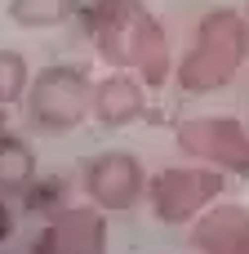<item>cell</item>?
I'll return each instance as SVG.
<instances>
[{
  "mask_svg": "<svg viewBox=\"0 0 249 254\" xmlns=\"http://www.w3.org/2000/svg\"><path fill=\"white\" fill-rule=\"evenodd\" d=\"M22 210L27 214H58V210H67V183L62 179H31L27 183V192H22Z\"/></svg>",
  "mask_w": 249,
  "mask_h": 254,
  "instance_id": "cell-13",
  "label": "cell"
},
{
  "mask_svg": "<svg viewBox=\"0 0 249 254\" xmlns=\"http://www.w3.org/2000/svg\"><path fill=\"white\" fill-rule=\"evenodd\" d=\"M9 237H13V205L0 196V246H4Z\"/></svg>",
  "mask_w": 249,
  "mask_h": 254,
  "instance_id": "cell-14",
  "label": "cell"
},
{
  "mask_svg": "<svg viewBox=\"0 0 249 254\" xmlns=\"http://www.w3.org/2000/svg\"><path fill=\"white\" fill-rule=\"evenodd\" d=\"M4 112H9V107H0V134H4V121H9V116H4Z\"/></svg>",
  "mask_w": 249,
  "mask_h": 254,
  "instance_id": "cell-15",
  "label": "cell"
},
{
  "mask_svg": "<svg viewBox=\"0 0 249 254\" xmlns=\"http://www.w3.org/2000/svg\"><path fill=\"white\" fill-rule=\"evenodd\" d=\"M245 18H249V0H245Z\"/></svg>",
  "mask_w": 249,
  "mask_h": 254,
  "instance_id": "cell-16",
  "label": "cell"
},
{
  "mask_svg": "<svg viewBox=\"0 0 249 254\" xmlns=\"http://www.w3.org/2000/svg\"><path fill=\"white\" fill-rule=\"evenodd\" d=\"M89 103H94V80L85 67L76 63H53L45 71L31 76L27 85V121L40 129V134H71L85 125L89 116Z\"/></svg>",
  "mask_w": 249,
  "mask_h": 254,
  "instance_id": "cell-3",
  "label": "cell"
},
{
  "mask_svg": "<svg viewBox=\"0 0 249 254\" xmlns=\"http://www.w3.org/2000/svg\"><path fill=\"white\" fill-rule=\"evenodd\" d=\"M36 179V152L18 134H0V196H22L27 183Z\"/></svg>",
  "mask_w": 249,
  "mask_h": 254,
  "instance_id": "cell-10",
  "label": "cell"
},
{
  "mask_svg": "<svg viewBox=\"0 0 249 254\" xmlns=\"http://www.w3.org/2000/svg\"><path fill=\"white\" fill-rule=\"evenodd\" d=\"M31 254H107V214L98 205H67L40 223Z\"/></svg>",
  "mask_w": 249,
  "mask_h": 254,
  "instance_id": "cell-7",
  "label": "cell"
},
{
  "mask_svg": "<svg viewBox=\"0 0 249 254\" xmlns=\"http://www.w3.org/2000/svg\"><path fill=\"white\" fill-rule=\"evenodd\" d=\"M27 85H31V67L18 49H4L0 45V107H13L27 98Z\"/></svg>",
  "mask_w": 249,
  "mask_h": 254,
  "instance_id": "cell-12",
  "label": "cell"
},
{
  "mask_svg": "<svg viewBox=\"0 0 249 254\" xmlns=\"http://www.w3.org/2000/svg\"><path fill=\"white\" fill-rule=\"evenodd\" d=\"M174 147L183 152V161H200L209 170H223L227 179H249V125L236 116H187L174 125Z\"/></svg>",
  "mask_w": 249,
  "mask_h": 254,
  "instance_id": "cell-5",
  "label": "cell"
},
{
  "mask_svg": "<svg viewBox=\"0 0 249 254\" xmlns=\"http://www.w3.org/2000/svg\"><path fill=\"white\" fill-rule=\"evenodd\" d=\"M245 125H249V116H245Z\"/></svg>",
  "mask_w": 249,
  "mask_h": 254,
  "instance_id": "cell-17",
  "label": "cell"
},
{
  "mask_svg": "<svg viewBox=\"0 0 249 254\" xmlns=\"http://www.w3.org/2000/svg\"><path fill=\"white\" fill-rule=\"evenodd\" d=\"M227 192V174L223 170H209L200 161H187V165H165L147 179V205H151V219L165 223V228H192L214 201H223Z\"/></svg>",
  "mask_w": 249,
  "mask_h": 254,
  "instance_id": "cell-4",
  "label": "cell"
},
{
  "mask_svg": "<svg viewBox=\"0 0 249 254\" xmlns=\"http://www.w3.org/2000/svg\"><path fill=\"white\" fill-rule=\"evenodd\" d=\"M241 67H249V18L245 9L214 4L200 13L192 45L178 54L174 85L192 98H205V94L227 89L241 76Z\"/></svg>",
  "mask_w": 249,
  "mask_h": 254,
  "instance_id": "cell-2",
  "label": "cell"
},
{
  "mask_svg": "<svg viewBox=\"0 0 249 254\" xmlns=\"http://www.w3.org/2000/svg\"><path fill=\"white\" fill-rule=\"evenodd\" d=\"M192 254H249V205L214 201L187 232Z\"/></svg>",
  "mask_w": 249,
  "mask_h": 254,
  "instance_id": "cell-9",
  "label": "cell"
},
{
  "mask_svg": "<svg viewBox=\"0 0 249 254\" xmlns=\"http://www.w3.org/2000/svg\"><path fill=\"white\" fill-rule=\"evenodd\" d=\"M147 80L134 76V71H120L111 67L102 80H94V103H89V116L102 125V129H125V125H138L147 116Z\"/></svg>",
  "mask_w": 249,
  "mask_h": 254,
  "instance_id": "cell-8",
  "label": "cell"
},
{
  "mask_svg": "<svg viewBox=\"0 0 249 254\" xmlns=\"http://www.w3.org/2000/svg\"><path fill=\"white\" fill-rule=\"evenodd\" d=\"M85 0H9V22L27 31H49L71 18H80Z\"/></svg>",
  "mask_w": 249,
  "mask_h": 254,
  "instance_id": "cell-11",
  "label": "cell"
},
{
  "mask_svg": "<svg viewBox=\"0 0 249 254\" xmlns=\"http://www.w3.org/2000/svg\"><path fill=\"white\" fill-rule=\"evenodd\" d=\"M80 27L94 45V54L107 67L143 76L151 89L174 80V49L165 22L151 13L147 0H85Z\"/></svg>",
  "mask_w": 249,
  "mask_h": 254,
  "instance_id": "cell-1",
  "label": "cell"
},
{
  "mask_svg": "<svg viewBox=\"0 0 249 254\" xmlns=\"http://www.w3.org/2000/svg\"><path fill=\"white\" fill-rule=\"evenodd\" d=\"M147 179L151 174L143 170L138 152L125 147H102L80 165V192L102 214H125L138 201H147Z\"/></svg>",
  "mask_w": 249,
  "mask_h": 254,
  "instance_id": "cell-6",
  "label": "cell"
}]
</instances>
